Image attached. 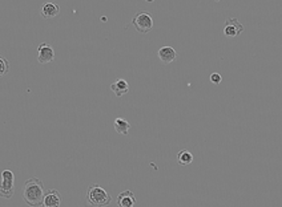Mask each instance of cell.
<instances>
[{"instance_id":"6da1fadb","label":"cell","mask_w":282,"mask_h":207,"mask_svg":"<svg viewBox=\"0 0 282 207\" xmlns=\"http://www.w3.org/2000/svg\"><path fill=\"white\" fill-rule=\"evenodd\" d=\"M45 189H44L43 182L39 178H29L24 182L21 197L23 201L31 207H40L43 203Z\"/></svg>"},{"instance_id":"7a4b0ae2","label":"cell","mask_w":282,"mask_h":207,"mask_svg":"<svg viewBox=\"0 0 282 207\" xmlns=\"http://www.w3.org/2000/svg\"><path fill=\"white\" fill-rule=\"evenodd\" d=\"M111 201L112 198L108 194V191L97 183H93L88 187L87 199H85L87 207H105L111 203Z\"/></svg>"},{"instance_id":"3957f363","label":"cell","mask_w":282,"mask_h":207,"mask_svg":"<svg viewBox=\"0 0 282 207\" xmlns=\"http://www.w3.org/2000/svg\"><path fill=\"white\" fill-rule=\"evenodd\" d=\"M132 24L140 33H148L153 28V19L149 12H137L132 19Z\"/></svg>"},{"instance_id":"277c9868","label":"cell","mask_w":282,"mask_h":207,"mask_svg":"<svg viewBox=\"0 0 282 207\" xmlns=\"http://www.w3.org/2000/svg\"><path fill=\"white\" fill-rule=\"evenodd\" d=\"M15 175L11 170L1 171V185H0V194L4 199H11L15 191Z\"/></svg>"},{"instance_id":"5b68a950","label":"cell","mask_w":282,"mask_h":207,"mask_svg":"<svg viewBox=\"0 0 282 207\" xmlns=\"http://www.w3.org/2000/svg\"><path fill=\"white\" fill-rule=\"evenodd\" d=\"M53 59H55V51H53L51 44H40L39 47H37V61L40 64H48L51 63Z\"/></svg>"},{"instance_id":"8992f818","label":"cell","mask_w":282,"mask_h":207,"mask_svg":"<svg viewBox=\"0 0 282 207\" xmlns=\"http://www.w3.org/2000/svg\"><path fill=\"white\" fill-rule=\"evenodd\" d=\"M244 32V25L240 23L239 20L232 17V19H228L225 21V27H224V35L227 37H236L239 36L240 33Z\"/></svg>"},{"instance_id":"52a82bcc","label":"cell","mask_w":282,"mask_h":207,"mask_svg":"<svg viewBox=\"0 0 282 207\" xmlns=\"http://www.w3.org/2000/svg\"><path fill=\"white\" fill-rule=\"evenodd\" d=\"M61 205V194L55 189L45 190L43 203L40 207H60Z\"/></svg>"},{"instance_id":"ba28073f","label":"cell","mask_w":282,"mask_h":207,"mask_svg":"<svg viewBox=\"0 0 282 207\" xmlns=\"http://www.w3.org/2000/svg\"><path fill=\"white\" fill-rule=\"evenodd\" d=\"M116 202L119 207H133L136 205V197L131 190H125L117 195Z\"/></svg>"},{"instance_id":"9c48e42d","label":"cell","mask_w":282,"mask_h":207,"mask_svg":"<svg viewBox=\"0 0 282 207\" xmlns=\"http://www.w3.org/2000/svg\"><path fill=\"white\" fill-rule=\"evenodd\" d=\"M157 56L163 64H171L177 59V52L172 47H161L157 52Z\"/></svg>"},{"instance_id":"30bf717a","label":"cell","mask_w":282,"mask_h":207,"mask_svg":"<svg viewBox=\"0 0 282 207\" xmlns=\"http://www.w3.org/2000/svg\"><path fill=\"white\" fill-rule=\"evenodd\" d=\"M111 89L117 97H121V96L127 95L128 91H129V84L127 83V80L117 79L112 83Z\"/></svg>"},{"instance_id":"8fae6325","label":"cell","mask_w":282,"mask_h":207,"mask_svg":"<svg viewBox=\"0 0 282 207\" xmlns=\"http://www.w3.org/2000/svg\"><path fill=\"white\" fill-rule=\"evenodd\" d=\"M59 5L55 3H51V1H48L41 7V15H43L44 19H52V17L59 15Z\"/></svg>"},{"instance_id":"7c38bea8","label":"cell","mask_w":282,"mask_h":207,"mask_svg":"<svg viewBox=\"0 0 282 207\" xmlns=\"http://www.w3.org/2000/svg\"><path fill=\"white\" fill-rule=\"evenodd\" d=\"M113 127H115L116 133L125 135V134H128V131H129V129H131V123L128 122L127 119L121 118V117H117V118H115Z\"/></svg>"},{"instance_id":"4fadbf2b","label":"cell","mask_w":282,"mask_h":207,"mask_svg":"<svg viewBox=\"0 0 282 207\" xmlns=\"http://www.w3.org/2000/svg\"><path fill=\"white\" fill-rule=\"evenodd\" d=\"M177 162L181 165V166H187V165H191L193 162V155L189 150L184 149V150H180L179 154H177Z\"/></svg>"},{"instance_id":"5bb4252c","label":"cell","mask_w":282,"mask_h":207,"mask_svg":"<svg viewBox=\"0 0 282 207\" xmlns=\"http://www.w3.org/2000/svg\"><path fill=\"white\" fill-rule=\"evenodd\" d=\"M8 69H9V63H8L7 60L1 56V57H0V75L1 76L7 75Z\"/></svg>"},{"instance_id":"9a60e30c","label":"cell","mask_w":282,"mask_h":207,"mask_svg":"<svg viewBox=\"0 0 282 207\" xmlns=\"http://www.w3.org/2000/svg\"><path fill=\"white\" fill-rule=\"evenodd\" d=\"M211 81H212V84H215V85H219V84L223 81V77H221V75H220V73H212Z\"/></svg>"}]
</instances>
